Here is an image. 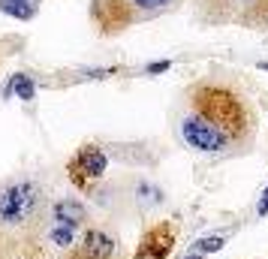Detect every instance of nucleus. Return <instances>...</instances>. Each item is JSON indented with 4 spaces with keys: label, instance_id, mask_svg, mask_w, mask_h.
I'll return each instance as SVG.
<instances>
[{
    "label": "nucleus",
    "instance_id": "obj_9",
    "mask_svg": "<svg viewBox=\"0 0 268 259\" xmlns=\"http://www.w3.org/2000/svg\"><path fill=\"white\" fill-rule=\"evenodd\" d=\"M72 229H75V226H66V223H54V229H51L48 235H51V241H54L57 247H69V244H72Z\"/></svg>",
    "mask_w": 268,
    "mask_h": 259
},
{
    "label": "nucleus",
    "instance_id": "obj_6",
    "mask_svg": "<svg viewBox=\"0 0 268 259\" xmlns=\"http://www.w3.org/2000/svg\"><path fill=\"white\" fill-rule=\"evenodd\" d=\"M84 220V205L75 199H60L54 205V223H66V226H78Z\"/></svg>",
    "mask_w": 268,
    "mask_h": 259
},
{
    "label": "nucleus",
    "instance_id": "obj_3",
    "mask_svg": "<svg viewBox=\"0 0 268 259\" xmlns=\"http://www.w3.org/2000/svg\"><path fill=\"white\" fill-rule=\"evenodd\" d=\"M106 166H109L106 154H103L100 148L87 145V148H81V151L72 157V163H69V175H72L75 184H91V181L103 178Z\"/></svg>",
    "mask_w": 268,
    "mask_h": 259
},
{
    "label": "nucleus",
    "instance_id": "obj_4",
    "mask_svg": "<svg viewBox=\"0 0 268 259\" xmlns=\"http://www.w3.org/2000/svg\"><path fill=\"white\" fill-rule=\"evenodd\" d=\"M172 250V232L166 226H157L145 235L142 247H139V256L136 259H163L166 253Z\"/></svg>",
    "mask_w": 268,
    "mask_h": 259
},
{
    "label": "nucleus",
    "instance_id": "obj_14",
    "mask_svg": "<svg viewBox=\"0 0 268 259\" xmlns=\"http://www.w3.org/2000/svg\"><path fill=\"white\" fill-rule=\"evenodd\" d=\"M187 259H202V256H199V253H190V256H187Z\"/></svg>",
    "mask_w": 268,
    "mask_h": 259
},
{
    "label": "nucleus",
    "instance_id": "obj_1",
    "mask_svg": "<svg viewBox=\"0 0 268 259\" xmlns=\"http://www.w3.org/2000/svg\"><path fill=\"white\" fill-rule=\"evenodd\" d=\"M36 208V187L30 181H15L0 190V223H24Z\"/></svg>",
    "mask_w": 268,
    "mask_h": 259
},
{
    "label": "nucleus",
    "instance_id": "obj_5",
    "mask_svg": "<svg viewBox=\"0 0 268 259\" xmlns=\"http://www.w3.org/2000/svg\"><path fill=\"white\" fill-rule=\"evenodd\" d=\"M112 253H115V241H112L106 232L94 229V232H87V235H84L81 259H109Z\"/></svg>",
    "mask_w": 268,
    "mask_h": 259
},
{
    "label": "nucleus",
    "instance_id": "obj_2",
    "mask_svg": "<svg viewBox=\"0 0 268 259\" xmlns=\"http://www.w3.org/2000/svg\"><path fill=\"white\" fill-rule=\"evenodd\" d=\"M181 136H184V142L190 148L205 151V154H214V151H223L226 148V133L220 127H214L211 121L199 118V115L181 121Z\"/></svg>",
    "mask_w": 268,
    "mask_h": 259
},
{
    "label": "nucleus",
    "instance_id": "obj_11",
    "mask_svg": "<svg viewBox=\"0 0 268 259\" xmlns=\"http://www.w3.org/2000/svg\"><path fill=\"white\" fill-rule=\"evenodd\" d=\"M256 214H259V217L268 214V187L262 190V199H259V205H256Z\"/></svg>",
    "mask_w": 268,
    "mask_h": 259
},
{
    "label": "nucleus",
    "instance_id": "obj_8",
    "mask_svg": "<svg viewBox=\"0 0 268 259\" xmlns=\"http://www.w3.org/2000/svg\"><path fill=\"white\" fill-rule=\"evenodd\" d=\"M0 9L12 18H30L33 15V3H27V0H0Z\"/></svg>",
    "mask_w": 268,
    "mask_h": 259
},
{
    "label": "nucleus",
    "instance_id": "obj_13",
    "mask_svg": "<svg viewBox=\"0 0 268 259\" xmlns=\"http://www.w3.org/2000/svg\"><path fill=\"white\" fill-rule=\"evenodd\" d=\"M136 3H139V6H148V9H151V6H163V3H169V0H136Z\"/></svg>",
    "mask_w": 268,
    "mask_h": 259
},
{
    "label": "nucleus",
    "instance_id": "obj_12",
    "mask_svg": "<svg viewBox=\"0 0 268 259\" xmlns=\"http://www.w3.org/2000/svg\"><path fill=\"white\" fill-rule=\"evenodd\" d=\"M172 63L169 60H157V63H148V72H166Z\"/></svg>",
    "mask_w": 268,
    "mask_h": 259
},
{
    "label": "nucleus",
    "instance_id": "obj_10",
    "mask_svg": "<svg viewBox=\"0 0 268 259\" xmlns=\"http://www.w3.org/2000/svg\"><path fill=\"white\" fill-rule=\"evenodd\" d=\"M193 247H196V253H217L223 247V238L220 235H208V238H199Z\"/></svg>",
    "mask_w": 268,
    "mask_h": 259
},
{
    "label": "nucleus",
    "instance_id": "obj_15",
    "mask_svg": "<svg viewBox=\"0 0 268 259\" xmlns=\"http://www.w3.org/2000/svg\"><path fill=\"white\" fill-rule=\"evenodd\" d=\"M27 3H30V0H27Z\"/></svg>",
    "mask_w": 268,
    "mask_h": 259
},
{
    "label": "nucleus",
    "instance_id": "obj_7",
    "mask_svg": "<svg viewBox=\"0 0 268 259\" xmlns=\"http://www.w3.org/2000/svg\"><path fill=\"white\" fill-rule=\"evenodd\" d=\"M9 94H15L18 100H24V103H30L33 97H36V84H33V78L30 75H24V72H18V75H12V84L6 88V97Z\"/></svg>",
    "mask_w": 268,
    "mask_h": 259
}]
</instances>
